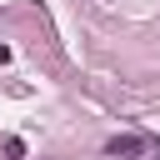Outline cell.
I'll return each mask as SVG.
<instances>
[{
  "label": "cell",
  "mask_w": 160,
  "mask_h": 160,
  "mask_svg": "<svg viewBox=\"0 0 160 160\" xmlns=\"http://www.w3.org/2000/svg\"><path fill=\"white\" fill-rule=\"evenodd\" d=\"M105 150H110L115 160H140V155L150 150V140H145V135H115V140H110Z\"/></svg>",
  "instance_id": "1"
}]
</instances>
